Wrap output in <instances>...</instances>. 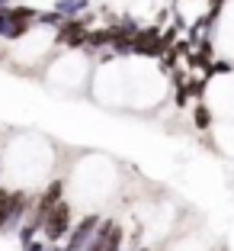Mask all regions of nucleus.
Wrapping results in <instances>:
<instances>
[{"mask_svg":"<svg viewBox=\"0 0 234 251\" xmlns=\"http://www.w3.org/2000/svg\"><path fill=\"white\" fill-rule=\"evenodd\" d=\"M42 226H45V238H48V242H58L67 232V226H71V209H67L64 203H55V206L48 209Z\"/></svg>","mask_w":234,"mask_h":251,"instance_id":"1","label":"nucleus"},{"mask_svg":"<svg viewBox=\"0 0 234 251\" xmlns=\"http://www.w3.org/2000/svg\"><path fill=\"white\" fill-rule=\"evenodd\" d=\"M132 52L138 55H164V45H161V29H141L138 36L132 39L128 45Z\"/></svg>","mask_w":234,"mask_h":251,"instance_id":"2","label":"nucleus"},{"mask_svg":"<svg viewBox=\"0 0 234 251\" xmlns=\"http://www.w3.org/2000/svg\"><path fill=\"white\" fill-rule=\"evenodd\" d=\"M96 222H100V216H87V219H84L81 226L74 229V238H71V251H77V248H81L84 242H87V238H90V232L96 229Z\"/></svg>","mask_w":234,"mask_h":251,"instance_id":"3","label":"nucleus"},{"mask_svg":"<svg viewBox=\"0 0 234 251\" xmlns=\"http://www.w3.org/2000/svg\"><path fill=\"white\" fill-rule=\"evenodd\" d=\"M192 123H196L199 129H209V126H212V110H209L205 103H199L196 113H192Z\"/></svg>","mask_w":234,"mask_h":251,"instance_id":"4","label":"nucleus"},{"mask_svg":"<svg viewBox=\"0 0 234 251\" xmlns=\"http://www.w3.org/2000/svg\"><path fill=\"white\" fill-rule=\"evenodd\" d=\"M7 222H10V190L0 187V232L7 229Z\"/></svg>","mask_w":234,"mask_h":251,"instance_id":"5","label":"nucleus"},{"mask_svg":"<svg viewBox=\"0 0 234 251\" xmlns=\"http://www.w3.org/2000/svg\"><path fill=\"white\" fill-rule=\"evenodd\" d=\"M183 90H186V97H190V94L192 97H202L205 94V81H192V87H183Z\"/></svg>","mask_w":234,"mask_h":251,"instance_id":"6","label":"nucleus"}]
</instances>
